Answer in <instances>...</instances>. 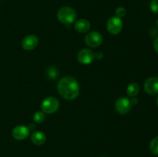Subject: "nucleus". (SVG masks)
Masks as SVG:
<instances>
[{"mask_svg":"<svg viewBox=\"0 0 158 157\" xmlns=\"http://www.w3.org/2000/svg\"><path fill=\"white\" fill-rule=\"evenodd\" d=\"M58 91L64 99L73 100L78 96L80 87L75 78L71 76H66L63 77L59 82Z\"/></svg>","mask_w":158,"mask_h":157,"instance_id":"f257e3e1","label":"nucleus"},{"mask_svg":"<svg viewBox=\"0 0 158 157\" xmlns=\"http://www.w3.org/2000/svg\"><path fill=\"white\" fill-rule=\"evenodd\" d=\"M57 18L63 24H71L77 18V12L73 8L64 6L59 9L57 12Z\"/></svg>","mask_w":158,"mask_h":157,"instance_id":"f03ea898","label":"nucleus"},{"mask_svg":"<svg viewBox=\"0 0 158 157\" xmlns=\"http://www.w3.org/2000/svg\"><path fill=\"white\" fill-rule=\"evenodd\" d=\"M59 107H60V103L56 99L52 96H49L43 100L41 105L43 112L48 114H52L56 112Z\"/></svg>","mask_w":158,"mask_h":157,"instance_id":"7ed1b4c3","label":"nucleus"},{"mask_svg":"<svg viewBox=\"0 0 158 157\" xmlns=\"http://www.w3.org/2000/svg\"><path fill=\"white\" fill-rule=\"evenodd\" d=\"M108 32H110L111 34L117 35L120 33L123 28V22H122L121 18H118L117 16H113L109 18L106 24Z\"/></svg>","mask_w":158,"mask_h":157,"instance_id":"20e7f679","label":"nucleus"},{"mask_svg":"<svg viewBox=\"0 0 158 157\" xmlns=\"http://www.w3.org/2000/svg\"><path fill=\"white\" fill-rule=\"evenodd\" d=\"M103 37L101 34L97 32H91L85 37V43L89 47L97 48L102 44Z\"/></svg>","mask_w":158,"mask_h":157,"instance_id":"39448f33","label":"nucleus"},{"mask_svg":"<svg viewBox=\"0 0 158 157\" xmlns=\"http://www.w3.org/2000/svg\"><path fill=\"white\" fill-rule=\"evenodd\" d=\"M131 106L132 104L131 103V100L126 97H121V98L118 99L115 103L116 110L122 115H124V114L129 112L131 109Z\"/></svg>","mask_w":158,"mask_h":157,"instance_id":"423d86ee","label":"nucleus"},{"mask_svg":"<svg viewBox=\"0 0 158 157\" xmlns=\"http://www.w3.org/2000/svg\"><path fill=\"white\" fill-rule=\"evenodd\" d=\"M95 58V54L91 49H83L78 52L77 59L81 64L88 65L93 62Z\"/></svg>","mask_w":158,"mask_h":157,"instance_id":"0eeeda50","label":"nucleus"},{"mask_svg":"<svg viewBox=\"0 0 158 157\" xmlns=\"http://www.w3.org/2000/svg\"><path fill=\"white\" fill-rule=\"evenodd\" d=\"M29 129L27 126H18L13 129L12 135L16 140H23L27 138L29 135Z\"/></svg>","mask_w":158,"mask_h":157,"instance_id":"6e6552de","label":"nucleus"},{"mask_svg":"<svg viewBox=\"0 0 158 157\" xmlns=\"http://www.w3.org/2000/svg\"><path fill=\"white\" fill-rule=\"evenodd\" d=\"M144 89L148 94L155 95L158 93V77H151L144 83Z\"/></svg>","mask_w":158,"mask_h":157,"instance_id":"1a4fd4ad","label":"nucleus"},{"mask_svg":"<svg viewBox=\"0 0 158 157\" xmlns=\"http://www.w3.org/2000/svg\"><path fill=\"white\" fill-rule=\"evenodd\" d=\"M39 42L38 38L34 35H29L22 41V47L26 50H32L35 49Z\"/></svg>","mask_w":158,"mask_h":157,"instance_id":"9d476101","label":"nucleus"},{"mask_svg":"<svg viewBox=\"0 0 158 157\" xmlns=\"http://www.w3.org/2000/svg\"><path fill=\"white\" fill-rule=\"evenodd\" d=\"M74 28L77 32H80V33H85V32H88L90 29V23L88 20L81 18V19H79L78 21L76 22Z\"/></svg>","mask_w":158,"mask_h":157,"instance_id":"9b49d317","label":"nucleus"},{"mask_svg":"<svg viewBox=\"0 0 158 157\" xmlns=\"http://www.w3.org/2000/svg\"><path fill=\"white\" fill-rule=\"evenodd\" d=\"M31 140H32V142L35 145L41 146V145L45 143V142L46 140V135L43 132L36 131V132H34L32 134V135H31Z\"/></svg>","mask_w":158,"mask_h":157,"instance_id":"f8f14e48","label":"nucleus"},{"mask_svg":"<svg viewBox=\"0 0 158 157\" xmlns=\"http://www.w3.org/2000/svg\"><path fill=\"white\" fill-rule=\"evenodd\" d=\"M139 91H140V87H139L138 84L131 83L127 89V93L129 96L134 97L139 93Z\"/></svg>","mask_w":158,"mask_h":157,"instance_id":"ddd939ff","label":"nucleus"},{"mask_svg":"<svg viewBox=\"0 0 158 157\" xmlns=\"http://www.w3.org/2000/svg\"><path fill=\"white\" fill-rule=\"evenodd\" d=\"M150 150L153 154L158 155V136L151 140L150 143Z\"/></svg>","mask_w":158,"mask_h":157,"instance_id":"4468645a","label":"nucleus"},{"mask_svg":"<svg viewBox=\"0 0 158 157\" xmlns=\"http://www.w3.org/2000/svg\"><path fill=\"white\" fill-rule=\"evenodd\" d=\"M33 120L35 123H41L45 120V114L43 112H36L33 115Z\"/></svg>","mask_w":158,"mask_h":157,"instance_id":"2eb2a0df","label":"nucleus"},{"mask_svg":"<svg viewBox=\"0 0 158 157\" xmlns=\"http://www.w3.org/2000/svg\"><path fill=\"white\" fill-rule=\"evenodd\" d=\"M115 13L117 17L118 18H123V17L125 16L126 15V9L123 7H118L115 11Z\"/></svg>","mask_w":158,"mask_h":157,"instance_id":"dca6fc26","label":"nucleus"},{"mask_svg":"<svg viewBox=\"0 0 158 157\" xmlns=\"http://www.w3.org/2000/svg\"><path fill=\"white\" fill-rule=\"evenodd\" d=\"M47 74H48V76H49L50 78H56L57 75H58L56 69L55 68H53V67H50V68H49V69H48Z\"/></svg>","mask_w":158,"mask_h":157,"instance_id":"f3484780","label":"nucleus"},{"mask_svg":"<svg viewBox=\"0 0 158 157\" xmlns=\"http://www.w3.org/2000/svg\"><path fill=\"white\" fill-rule=\"evenodd\" d=\"M151 10L154 13H158V0H152L150 5Z\"/></svg>","mask_w":158,"mask_h":157,"instance_id":"a211bd4d","label":"nucleus"},{"mask_svg":"<svg viewBox=\"0 0 158 157\" xmlns=\"http://www.w3.org/2000/svg\"><path fill=\"white\" fill-rule=\"evenodd\" d=\"M153 46H154V49L155 50V52L158 54V37L154 39V43H153Z\"/></svg>","mask_w":158,"mask_h":157,"instance_id":"6ab92c4d","label":"nucleus"},{"mask_svg":"<svg viewBox=\"0 0 158 157\" xmlns=\"http://www.w3.org/2000/svg\"><path fill=\"white\" fill-rule=\"evenodd\" d=\"M28 128H29V131L33 130V129L35 128V124H34V123H31V124H29V127H28Z\"/></svg>","mask_w":158,"mask_h":157,"instance_id":"aec40b11","label":"nucleus"},{"mask_svg":"<svg viewBox=\"0 0 158 157\" xmlns=\"http://www.w3.org/2000/svg\"><path fill=\"white\" fill-rule=\"evenodd\" d=\"M131 104H137V103H138V99H137L136 98H134L132 100H131Z\"/></svg>","mask_w":158,"mask_h":157,"instance_id":"412c9836","label":"nucleus"},{"mask_svg":"<svg viewBox=\"0 0 158 157\" xmlns=\"http://www.w3.org/2000/svg\"><path fill=\"white\" fill-rule=\"evenodd\" d=\"M156 25H157V27L158 28V19L157 20V22H156Z\"/></svg>","mask_w":158,"mask_h":157,"instance_id":"4be33fe9","label":"nucleus"},{"mask_svg":"<svg viewBox=\"0 0 158 157\" xmlns=\"http://www.w3.org/2000/svg\"><path fill=\"white\" fill-rule=\"evenodd\" d=\"M156 103H157V107H158V97H157V102H156Z\"/></svg>","mask_w":158,"mask_h":157,"instance_id":"5701e85b","label":"nucleus"}]
</instances>
